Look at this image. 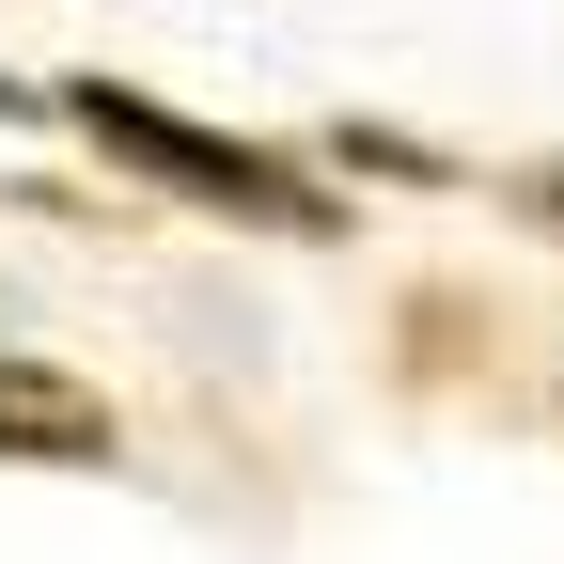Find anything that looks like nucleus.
I'll list each match as a JSON object with an SVG mask.
<instances>
[{"mask_svg":"<svg viewBox=\"0 0 564 564\" xmlns=\"http://www.w3.org/2000/svg\"><path fill=\"white\" fill-rule=\"evenodd\" d=\"M47 110L79 126L95 158H126L141 188H173V204H220V220H282V236H345V220H329V188H314L299 158H267V141H220V126H188V110H158V95H126V79H63Z\"/></svg>","mask_w":564,"mask_h":564,"instance_id":"nucleus-1","label":"nucleus"},{"mask_svg":"<svg viewBox=\"0 0 564 564\" xmlns=\"http://www.w3.org/2000/svg\"><path fill=\"white\" fill-rule=\"evenodd\" d=\"M17 440H47V455H95L110 423H95V392H63V377H0V455Z\"/></svg>","mask_w":564,"mask_h":564,"instance_id":"nucleus-2","label":"nucleus"},{"mask_svg":"<svg viewBox=\"0 0 564 564\" xmlns=\"http://www.w3.org/2000/svg\"><path fill=\"white\" fill-rule=\"evenodd\" d=\"M549 220H564V173H549Z\"/></svg>","mask_w":564,"mask_h":564,"instance_id":"nucleus-3","label":"nucleus"}]
</instances>
